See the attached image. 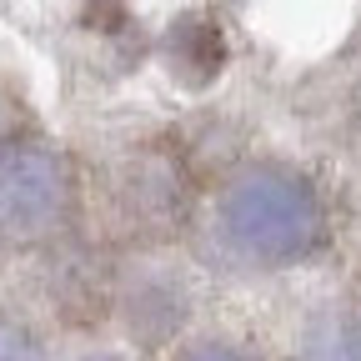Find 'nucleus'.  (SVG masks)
<instances>
[{"label":"nucleus","mask_w":361,"mask_h":361,"mask_svg":"<svg viewBox=\"0 0 361 361\" xmlns=\"http://www.w3.org/2000/svg\"><path fill=\"white\" fill-rule=\"evenodd\" d=\"M111 306L121 311V322H126V331L135 341L176 346L180 326H186V316H191V286L171 261L141 251V256H130L126 271L116 276Z\"/></svg>","instance_id":"obj_4"},{"label":"nucleus","mask_w":361,"mask_h":361,"mask_svg":"<svg viewBox=\"0 0 361 361\" xmlns=\"http://www.w3.org/2000/svg\"><path fill=\"white\" fill-rule=\"evenodd\" d=\"M85 211L75 161L30 130H0V246L56 251Z\"/></svg>","instance_id":"obj_2"},{"label":"nucleus","mask_w":361,"mask_h":361,"mask_svg":"<svg viewBox=\"0 0 361 361\" xmlns=\"http://www.w3.org/2000/svg\"><path fill=\"white\" fill-rule=\"evenodd\" d=\"M106 191H111V216L141 251L166 246L176 231H191L196 191L186 180L180 156L161 146H135L130 156H121Z\"/></svg>","instance_id":"obj_3"},{"label":"nucleus","mask_w":361,"mask_h":361,"mask_svg":"<svg viewBox=\"0 0 361 361\" xmlns=\"http://www.w3.org/2000/svg\"><path fill=\"white\" fill-rule=\"evenodd\" d=\"M341 346H346V356H351V361H361V301L351 306L346 326H341Z\"/></svg>","instance_id":"obj_7"},{"label":"nucleus","mask_w":361,"mask_h":361,"mask_svg":"<svg viewBox=\"0 0 361 361\" xmlns=\"http://www.w3.org/2000/svg\"><path fill=\"white\" fill-rule=\"evenodd\" d=\"M0 361H56L30 316L0 306Z\"/></svg>","instance_id":"obj_5"},{"label":"nucleus","mask_w":361,"mask_h":361,"mask_svg":"<svg viewBox=\"0 0 361 361\" xmlns=\"http://www.w3.org/2000/svg\"><path fill=\"white\" fill-rule=\"evenodd\" d=\"M331 236L322 186L286 161H246L196 201L191 246L226 276H276L311 261Z\"/></svg>","instance_id":"obj_1"},{"label":"nucleus","mask_w":361,"mask_h":361,"mask_svg":"<svg viewBox=\"0 0 361 361\" xmlns=\"http://www.w3.org/2000/svg\"><path fill=\"white\" fill-rule=\"evenodd\" d=\"M166 361H271V356L231 336H191V341H176Z\"/></svg>","instance_id":"obj_6"},{"label":"nucleus","mask_w":361,"mask_h":361,"mask_svg":"<svg viewBox=\"0 0 361 361\" xmlns=\"http://www.w3.org/2000/svg\"><path fill=\"white\" fill-rule=\"evenodd\" d=\"M71 361H135V356H126V351H80V356H71Z\"/></svg>","instance_id":"obj_8"}]
</instances>
